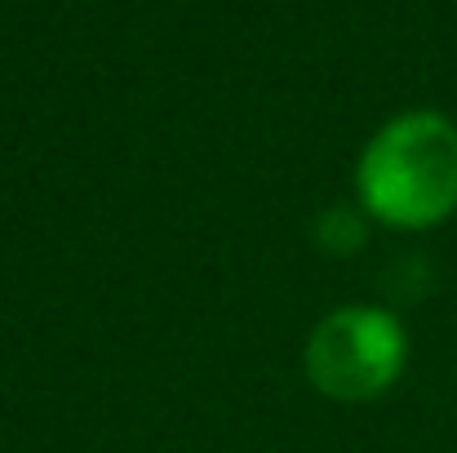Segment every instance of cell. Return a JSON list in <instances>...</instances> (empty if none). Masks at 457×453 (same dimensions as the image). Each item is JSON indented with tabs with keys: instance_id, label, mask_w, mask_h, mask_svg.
I'll return each mask as SVG.
<instances>
[{
	"instance_id": "3957f363",
	"label": "cell",
	"mask_w": 457,
	"mask_h": 453,
	"mask_svg": "<svg viewBox=\"0 0 457 453\" xmlns=\"http://www.w3.org/2000/svg\"><path fill=\"white\" fill-rule=\"evenodd\" d=\"M364 218L351 209V205H333V209H324L320 218H315V245L324 249V254H337V258H346V254H355L360 245H364Z\"/></svg>"
},
{
	"instance_id": "6da1fadb",
	"label": "cell",
	"mask_w": 457,
	"mask_h": 453,
	"mask_svg": "<svg viewBox=\"0 0 457 453\" xmlns=\"http://www.w3.org/2000/svg\"><path fill=\"white\" fill-rule=\"evenodd\" d=\"M360 205L400 231H427L457 209V125L440 112H404L382 125L355 164Z\"/></svg>"
},
{
	"instance_id": "7a4b0ae2",
	"label": "cell",
	"mask_w": 457,
	"mask_h": 453,
	"mask_svg": "<svg viewBox=\"0 0 457 453\" xmlns=\"http://www.w3.org/2000/svg\"><path fill=\"white\" fill-rule=\"evenodd\" d=\"M409 360V333L386 306H337L306 338V378L328 400H378Z\"/></svg>"
}]
</instances>
